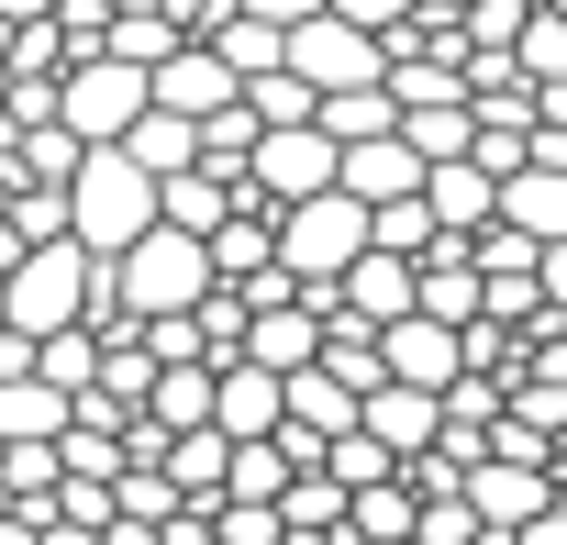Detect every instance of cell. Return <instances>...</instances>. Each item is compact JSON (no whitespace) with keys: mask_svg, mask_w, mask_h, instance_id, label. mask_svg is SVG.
Here are the masks:
<instances>
[{"mask_svg":"<svg viewBox=\"0 0 567 545\" xmlns=\"http://www.w3.org/2000/svg\"><path fill=\"white\" fill-rule=\"evenodd\" d=\"M112 279H123V301H134V323H145V312H200L223 267H212V234H189V223L156 212V223L112 256Z\"/></svg>","mask_w":567,"mask_h":545,"instance_id":"1","label":"cell"},{"mask_svg":"<svg viewBox=\"0 0 567 545\" xmlns=\"http://www.w3.org/2000/svg\"><path fill=\"white\" fill-rule=\"evenodd\" d=\"M68 212H79V234H90L101 256H123L167 200H156V167H145L134 145H90V156H79V178H68Z\"/></svg>","mask_w":567,"mask_h":545,"instance_id":"2","label":"cell"},{"mask_svg":"<svg viewBox=\"0 0 567 545\" xmlns=\"http://www.w3.org/2000/svg\"><path fill=\"white\" fill-rule=\"evenodd\" d=\"M145 101H156V68L123 56V45H101V56L68 68V123H79L90 145H123V134L145 123Z\"/></svg>","mask_w":567,"mask_h":545,"instance_id":"3","label":"cell"},{"mask_svg":"<svg viewBox=\"0 0 567 545\" xmlns=\"http://www.w3.org/2000/svg\"><path fill=\"white\" fill-rule=\"evenodd\" d=\"M245 178H256L278 212H290V200H312V189H334V178H346V145H334L323 123H267V134H256V156H245Z\"/></svg>","mask_w":567,"mask_h":545,"instance_id":"4","label":"cell"},{"mask_svg":"<svg viewBox=\"0 0 567 545\" xmlns=\"http://www.w3.org/2000/svg\"><path fill=\"white\" fill-rule=\"evenodd\" d=\"M290 68H301V79H323V90H368V79H390V34L346 23L334 0H323L312 23H290Z\"/></svg>","mask_w":567,"mask_h":545,"instance_id":"5","label":"cell"},{"mask_svg":"<svg viewBox=\"0 0 567 545\" xmlns=\"http://www.w3.org/2000/svg\"><path fill=\"white\" fill-rule=\"evenodd\" d=\"M379 346H390V379H423V390H456L467 379V323H445V312H401V323H379Z\"/></svg>","mask_w":567,"mask_h":545,"instance_id":"6","label":"cell"},{"mask_svg":"<svg viewBox=\"0 0 567 545\" xmlns=\"http://www.w3.org/2000/svg\"><path fill=\"white\" fill-rule=\"evenodd\" d=\"M156 101H167V112H200V123H212L223 101H245V68H234V56H223L212 34H189L178 56H156Z\"/></svg>","mask_w":567,"mask_h":545,"instance_id":"7","label":"cell"},{"mask_svg":"<svg viewBox=\"0 0 567 545\" xmlns=\"http://www.w3.org/2000/svg\"><path fill=\"white\" fill-rule=\"evenodd\" d=\"M223 434H278L290 423V368H267V357H223V401H212Z\"/></svg>","mask_w":567,"mask_h":545,"instance_id":"8","label":"cell"},{"mask_svg":"<svg viewBox=\"0 0 567 545\" xmlns=\"http://www.w3.org/2000/svg\"><path fill=\"white\" fill-rule=\"evenodd\" d=\"M423 200H434V223H456V234H478V223H501V167L467 145V156H434L423 167Z\"/></svg>","mask_w":567,"mask_h":545,"instance_id":"9","label":"cell"},{"mask_svg":"<svg viewBox=\"0 0 567 545\" xmlns=\"http://www.w3.org/2000/svg\"><path fill=\"white\" fill-rule=\"evenodd\" d=\"M346 301H357L368 323H401V312L423 301V256H401V245H368V256L346 267Z\"/></svg>","mask_w":567,"mask_h":545,"instance_id":"10","label":"cell"},{"mask_svg":"<svg viewBox=\"0 0 567 545\" xmlns=\"http://www.w3.org/2000/svg\"><path fill=\"white\" fill-rule=\"evenodd\" d=\"M368 423H379L401 456H423V445H445V390H423V379H379V390H368Z\"/></svg>","mask_w":567,"mask_h":545,"instance_id":"11","label":"cell"},{"mask_svg":"<svg viewBox=\"0 0 567 545\" xmlns=\"http://www.w3.org/2000/svg\"><path fill=\"white\" fill-rule=\"evenodd\" d=\"M423 167H434V156H423L412 134H368V145H346V189H357V200H401V189H423Z\"/></svg>","mask_w":567,"mask_h":545,"instance_id":"12","label":"cell"},{"mask_svg":"<svg viewBox=\"0 0 567 545\" xmlns=\"http://www.w3.org/2000/svg\"><path fill=\"white\" fill-rule=\"evenodd\" d=\"M212 401H223V357H167V368H156V390H145V412H156L167 434L212 423Z\"/></svg>","mask_w":567,"mask_h":545,"instance_id":"13","label":"cell"},{"mask_svg":"<svg viewBox=\"0 0 567 545\" xmlns=\"http://www.w3.org/2000/svg\"><path fill=\"white\" fill-rule=\"evenodd\" d=\"M245 357H267V368H312V357H323V312H312V301L256 312V323H245Z\"/></svg>","mask_w":567,"mask_h":545,"instance_id":"14","label":"cell"},{"mask_svg":"<svg viewBox=\"0 0 567 545\" xmlns=\"http://www.w3.org/2000/svg\"><path fill=\"white\" fill-rule=\"evenodd\" d=\"M290 479H301L290 434H234V467H223V501H278Z\"/></svg>","mask_w":567,"mask_h":545,"instance_id":"15","label":"cell"},{"mask_svg":"<svg viewBox=\"0 0 567 545\" xmlns=\"http://www.w3.org/2000/svg\"><path fill=\"white\" fill-rule=\"evenodd\" d=\"M501 223H523V234H567V167H512L501 178Z\"/></svg>","mask_w":567,"mask_h":545,"instance_id":"16","label":"cell"},{"mask_svg":"<svg viewBox=\"0 0 567 545\" xmlns=\"http://www.w3.org/2000/svg\"><path fill=\"white\" fill-rule=\"evenodd\" d=\"M323 134H334V145L401 134V90H390V79H368V90H323Z\"/></svg>","mask_w":567,"mask_h":545,"instance_id":"17","label":"cell"},{"mask_svg":"<svg viewBox=\"0 0 567 545\" xmlns=\"http://www.w3.org/2000/svg\"><path fill=\"white\" fill-rule=\"evenodd\" d=\"M401 134L423 156H467L478 145V101H401Z\"/></svg>","mask_w":567,"mask_h":545,"instance_id":"18","label":"cell"},{"mask_svg":"<svg viewBox=\"0 0 567 545\" xmlns=\"http://www.w3.org/2000/svg\"><path fill=\"white\" fill-rule=\"evenodd\" d=\"M123 145H134V156L167 178V167H189V156H200V112H167V101H145V123H134Z\"/></svg>","mask_w":567,"mask_h":545,"instance_id":"19","label":"cell"},{"mask_svg":"<svg viewBox=\"0 0 567 545\" xmlns=\"http://www.w3.org/2000/svg\"><path fill=\"white\" fill-rule=\"evenodd\" d=\"M212 45H223V56H234L245 79H256V68H290V23H267V12H245V0L223 12V34H212Z\"/></svg>","mask_w":567,"mask_h":545,"instance_id":"20","label":"cell"},{"mask_svg":"<svg viewBox=\"0 0 567 545\" xmlns=\"http://www.w3.org/2000/svg\"><path fill=\"white\" fill-rule=\"evenodd\" d=\"M245 101H256V123H323V79H301V68H256Z\"/></svg>","mask_w":567,"mask_h":545,"instance_id":"21","label":"cell"},{"mask_svg":"<svg viewBox=\"0 0 567 545\" xmlns=\"http://www.w3.org/2000/svg\"><path fill=\"white\" fill-rule=\"evenodd\" d=\"M101 357H112V335H90V323L45 335V379H56V390H90V379H101Z\"/></svg>","mask_w":567,"mask_h":545,"instance_id":"22","label":"cell"},{"mask_svg":"<svg viewBox=\"0 0 567 545\" xmlns=\"http://www.w3.org/2000/svg\"><path fill=\"white\" fill-rule=\"evenodd\" d=\"M256 134H267V123H256V101H223V112L200 123V156H223V167H245V156H256Z\"/></svg>","mask_w":567,"mask_h":545,"instance_id":"23","label":"cell"},{"mask_svg":"<svg viewBox=\"0 0 567 545\" xmlns=\"http://www.w3.org/2000/svg\"><path fill=\"white\" fill-rule=\"evenodd\" d=\"M445 223H434V200L423 189H401V200H379V245H401V256H423Z\"/></svg>","mask_w":567,"mask_h":545,"instance_id":"24","label":"cell"},{"mask_svg":"<svg viewBox=\"0 0 567 545\" xmlns=\"http://www.w3.org/2000/svg\"><path fill=\"white\" fill-rule=\"evenodd\" d=\"M423 545H489L478 501H467V490H434V501H423Z\"/></svg>","mask_w":567,"mask_h":545,"instance_id":"25","label":"cell"},{"mask_svg":"<svg viewBox=\"0 0 567 545\" xmlns=\"http://www.w3.org/2000/svg\"><path fill=\"white\" fill-rule=\"evenodd\" d=\"M534 0H467V45H523Z\"/></svg>","mask_w":567,"mask_h":545,"instance_id":"26","label":"cell"},{"mask_svg":"<svg viewBox=\"0 0 567 545\" xmlns=\"http://www.w3.org/2000/svg\"><path fill=\"white\" fill-rule=\"evenodd\" d=\"M334 12L368 23V34H401V23H412V0H334Z\"/></svg>","mask_w":567,"mask_h":545,"instance_id":"27","label":"cell"},{"mask_svg":"<svg viewBox=\"0 0 567 545\" xmlns=\"http://www.w3.org/2000/svg\"><path fill=\"white\" fill-rule=\"evenodd\" d=\"M512 545H567V490H556V501H545V512H534V523H523Z\"/></svg>","mask_w":567,"mask_h":545,"instance_id":"28","label":"cell"},{"mask_svg":"<svg viewBox=\"0 0 567 545\" xmlns=\"http://www.w3.org/2000/svg\"><path fill=\"white\" fill-rule=\"evenodd\" d=\"M245 12H267V23H312L323 0H245Z\"/></svg>","mask_w":567,"mask_h":545,"instance_id":"29","label":"cell"},{"mask_svg":"<svg viewBox=\"0 0 567 545\" xmlns=\"http://www.w3.org/2000/svg\"><path fill=\"white\" fill-rule=\"evenodd\" d=\"M556 479H567V423H556Z\"/></svg>","mask_w":567,"mask_h":545,"instance_id":"30","label":"cell"},{"mask_svg":"<svg viewBox=\"0 0 567 545\" xmlns=\"http://www.w3.org/2000/svg\"><path fill=\"white\" fill-rule=\"evenodd\" d=\"M379 545H423V534H379Z\"/></svg>","mask_w":567,"mask_h":545,"instance_id":"31","label":"cell"},{"mask_svg":"<svg viewBox=\"0 0 567 545\" xmlns=\"http://www.w3.org/2000/svg\"><path fill=\"white\" fill-rule=\"evenodd\" d=\"M0 323H12V290H0Z\"/></svg>","mask_w":567,"mask_h":545,"instance_id":"32","label":"cell"}]
</instances>
